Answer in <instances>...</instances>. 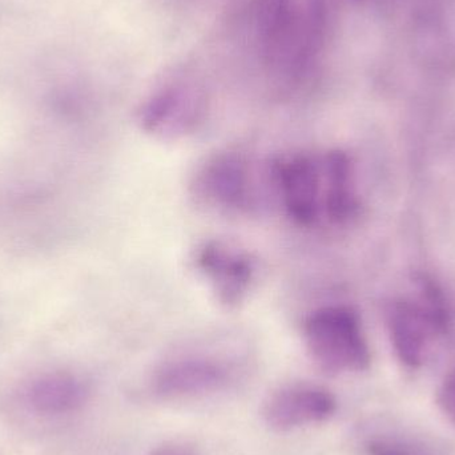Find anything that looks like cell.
Instances as JSON below:
<instances>
[{"label": "cell", "mask_w": 455, "mask_h": 455, "mask_svg": "<svg viewBox=\"0 0 455 455\" xmlns=\"http://www.w3.org/2000/svg\"><path fill=\"white\" fill-rule=\"evenodd\" d=\"M283 213L299 227L312 228L323 221V176L321 155L291 152L275 157L267 167Z\"/></svg>", "instance_id": "obj_5"}, {"label": "cell", "mask_w": 455, "mask_h": 455, "mask_svg": "<svg viewBox=\"0 0 455 455\" xmlns=\"http://www.w3.org/2000/svg\"><path fill=\"white\" fill-rule=\"evenodd\" d=\"M208 106L204 85L189 75H179L162 83L141 101L138 124L152 138L180 140L202 127Z\"/></svg>", "instance_id": "obj_3"}, {"label": "cell", "mask_w": 455, "mask_h": 455, "mask_svg": "<svg viewBox=\"0 0 455 455\" xmlns=\"http://www.w3.org/2000/svg\"><path fill=\"white\" fill-rule=\"evenodd\" d=\"M302 339L313 363L329 374L363 371L371 352L360 317L347 305L313 310L302 323Z\"/></svg>", "instance_id": "obj_2"}, {"label": "cell", "mask_w": 455, "mask_h": 455, "mask_svg": "<svg viewBox=\"0 0 455 455\" xmlns=\"http://www.w3.org/2000/svg\"><path fill=\"white\" fill-rule=\"evenodd\" d=\"M151 455H196V453L187 446L164 445L155 449Z\"/></svg>", "instance_id": "obj_13"}, {"label": "cell", "mask_w": 455, "mask_h": 455, "mask_svg": "<svg viewBox=\"0 0 455 455\" xmlns=\"http://www.w3.org/2000/svg\"><path fill=\"white\" fill-rule=\"evenodd\" d=\"M448 323L443 297L433 283H422L421 294L417 299L393 304L389 312L390 333L403 363L419 366L429 342L445 331Z\"/></svg>", "instance_id": "obj_7"}, {"label": "cell", "mask_w": 455, "mask_h": 455, "mask_svg": "<svg viewBox=\"0 0 455 455\" xmlns=\"http://www.w3.org/2000/svg\"><path fill=\"white\" fill-rule=\"evenodd\" d=\"M88 395V387L79 377L68 373L48 374L31 385L28 403L37 413L59 416L84 405Z\"/></svg>", "instance_id": "obj_11"}, {"label": "cell", "mask_w": 455, "mask_h": 455, "mask_svg": "<svg viewBox=\"0 0 455 455\" xmlns=\"http://www.w3.org/2000/svg\"><path fill=\"white\" fill-rule=\"evenodd\" d=\"M323 176V219L333 227L352 223L360 212L352 160L339 149L321 155Z\"/></svg>", "instance_id": "obj_10"}, {"label": "cell", "mask_w": 455, "mask_h": 455, "mask_svg": "<svg viewBox=\"0 0 455 455\" xmlns=\"http://www.w3.org/2000/svg\"><path fill=\"white\" fill-rule=\"evenodd\" d=\"M328 29V0H259L256 42L267 74L285 90L312 76Z\"/></svg>", "instance_id": "obj_1"}, {"label": "cell", "mask_w": 455, "mask_h": 455, "mask_svg": "<svg viewBox=\"0 0 455 455\" xmlns=\"http://www.w3.org/2000/svg\"><path fill=\"white\" fill-rule=\"evenodd\" d=\"M192 262L216 301L227 309L240 307L256 283L257 264L253 256L237 243L221 238H210L199 243Z\"/></svg>", "instance_id": "obj_6"}, {"label": "cell", "mask_w": 455, "mask_h": 455, "mask_svg": "<svg viewBox=\"0 0 455 455\" xmlns=\"http://www.w3.org/2000/svg\"><path fill=\"white\" fill-rule=\"evenodd\" d=\"M197 204L221 215H243L256 207V187L245 155L219 149L207 155L189 183Z\"/></svg>", "instance_id": "obj_4"}, {"label": "cell", "mask_w": 455, "mask_h": 455, "mask_svg": "<svg viewBox=\"0 0 455 455\" xmlns=\"http://www.w3.org/2000/svg\"><path fill=\"white\" fill-rule=\"evenodd\" d=\"M235 377L232 361L211 353H188L164 361L152 379V389L165 398L195 397L219 392Z\"/></svg>", "instance_id": "obj_8"}, {"label": "cell", "mask_w": 455, "mask_h": 455, "mask_svg": "<svg viewBox=\"0 0 455 455\" xmlns=\"http://www.w3.org/2000/svg\"><path fill=\"white\" fill-rule=\"evenodd\" d=\"M336 411V398L317 385L293 384L269 395L262 408L265 422L278 432L320 424Z\"/></svg>", "instance_id": "obj_9"}, {"label": "cell", "mask_w": 455, "mask_h": 455, "mask_svg": "<svg viewBox=\"0 0 455 455\" xmlns=\"http://www.w3.org/2000/svg\"><path fill=\"white\" fill-rule=\"evenodd\" d=\"M438 401L443 411L455 421V369L446 377Z\"/></svg>", "instance_id": "obj_12"}]
</instances>
